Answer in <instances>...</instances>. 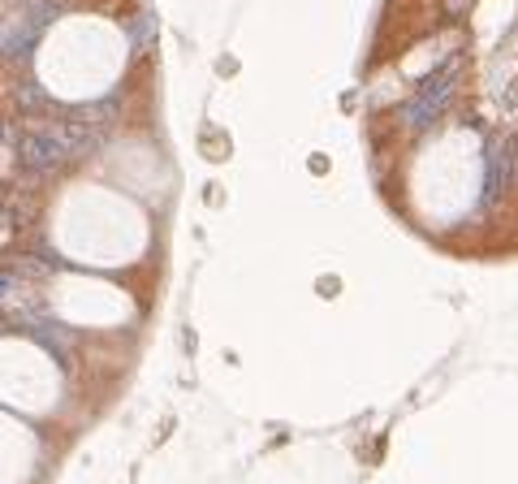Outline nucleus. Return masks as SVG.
I'll return each instance as SVG.
<instances>
[{"mask_svg": "<svg viewBox=\"0 0 518 484\" xmlns=\"http://www.w3.org/2000/svg\"><path fill=\"white\" fill-rule=\"evenodd\" d=\"M52 242L78 264H121L143 251L147 225L125 195L104 186H70L52 212Z\"/></svg>", "mask_w": 518, "mask_h": 484, "instance_id": "obj_1", "label": "nucleus"}]
</instances>
